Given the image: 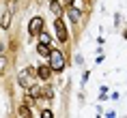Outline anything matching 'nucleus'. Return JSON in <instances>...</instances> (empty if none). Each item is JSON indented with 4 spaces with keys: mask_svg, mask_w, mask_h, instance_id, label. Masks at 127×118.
<instances>
[{
    "mask_svg": "<svg viewBox=\"0 0 127 118\" xmlns=\"http://www.w3.org/2000/svg\"><path fill=\"white\" fill-rule=\"evenodd\" d=\"M69 17H71L73 24H80V11L78 9H69Z\"/></svg>",
    "mask_w": 127,
    "mask_h": 118,
    "instance_id": "nucleus-9",
    "label": "nucleus"
},
{
    "mask_svg": "<svg viewBox=\"0 0 127 118\" xmlns=\"http://www.w3.org/2000/svg\"><path fill=\"white\" fill-rule=\"evenodd\" d=\"M39 43H45V45H50V34H47V32H39Z\"/></svg>",
    "mask_w": 127,
    "mask_h": 118,
    "instance_id": "nucleus-10",
    "label": "nucleus"
},
{
    "mask_svg": "<svg viewBox=\"0 0 127 118\" xmlns=\"http://www.w3.org/2000/svg\"><path fill=\"white\" fill-rule=\"evenodd\" d=\"M20 116H30V105H26V103L22 105L20 107Z\"/></svg>",
    "mask_w": 127,
    "mask_h": 118,
    "instance_id": "nucleus-11",
    "label": "nucleus"
},
{
    "mask_svg": "<svg viewBox=\"0 0 127 118\" xmlns=\"http://www.w3.org/2000/svg\"><path fill=\"white\" fill-rule=\"evenodd\" d=\"M50 11H52L56 17H60V13H63V7H60L58 0H52V2H50Z\"/></svg>",
    "mask_w": 127,
    "mask_h": 118,
    "instance_id": "nucleus-7",
    "label": "nucleus"
},
{
    "mask_svg": "<svg viewBox=\"0 0 127 118\" xmlns=\"http://www.w3.org/2000/svg\"><path fill=\"white\" fill-rule=\"evenodd\" d=\"M50 67L54 71H63L65 69V56H63L60 49H52V54H50Z\"/></svg>",
    "mask_w": 127,
    "mask_h": 118,
    "instance_id": "nucleus-1",
    "label": "nucleus"
},
{
    "mask_svg": "<svg viewBox=\"0 0 127 118\" xmlns=\"http://www.w3.org/2000/svg\"><path fill=\"white\" fill-rule=\"evenodd\" d=\"M43 17H32L30 20V24H28V32H30V37H39V32L43 30Z\"/></svg>",
    "mask_w": 127,
    "mask_h": 118,
    "instance_id": "nucleus-3",
    "label": "nucleus"
},
{
    "mask_svg": "<svg viewBox=\"0 0 127 118\" xmlns=\"http://www.w3.org/2000/svg\"><path fill=\"white\" fill-rule=\"evenodd\" d=\"M2 49H4V47H2V45H0V54H2Z\"/></svg>",
    "mask_w": 127,
    "mask_h": 118,
    "instance_id": "nucleus-14",
    "label": "nucleus"
},
{
    "mask_svg": "<svg viewBox=\"0 0 127 118\" xmlns=\"http://www.w3.org/2000/svg\"><path fill=\"white\" fill-rule=\"evenodd\" d=\"M54 26H56V37H58V41H60V43H65V41L69 39V34H67V26L63 24V20H60V17H56Z\"/></svg>",
    "mask_w": 127,
    "mask_h": 118,
    "instance_id": "nucleus-4",
    "label": "nucleus"
},
{
    "mask_svg": "<svg viewBox=\"0 0 127 118\" xmlns=\"http://www.w3.org/2000/svg\"><path fill=\"white\" fill-rule=\"evenodd\" d=\"M11 15H13V4L2 13V20H0V26H2V30H7L9 28V24H11Z\"/></svg>",
    "mask_w": 127,
    "mask_h": 118,
    "instance_id": "nucleus-6",
    "label": "nucleus"
},
{
    "mask_svg": "<svg viewBox=\"0 0 127 118\" xmlns=\"http://www.w3.org/2000/svg\"><path fill=\"white\" fill-rule=\"evenodd\" d=\"M37 52H39L41 56H47V58H50V54H52V49H50V45H45V43H39V47H37Z\"/></svg>",
    "mask_w": 127,
    "mask_h": 118,
    "instance_id": "nucleus-8",
    "label": "nucleus"
},
{
    "mask_svg": "<svg viewBox=\"0 0 127 118\" xmlns=\"http://www.w3.org/2000/svg\"><path fill=\"white\" fill-rule=\"evenodd\" d=\"M32 75H34V69L32 67H28V69H22L20 75H17V82H20V86H24V88H30L32 86Z\"/></svg>",
    "mask_w": 127,
    "mask_h": 118,
    "instance_id": "nucleus-2",
    "label": "nucleus"
},
{
    "mask_svg": "<svg viewBox=\"0 0 127 118\" xmlns=\"http://www.w3.org/2000/svg\"><path fill=\"white\" fill-rule=\"evenodd\" d=\"M52 71H54V69H52L50 65H41L39 69H37V75H39L43 82H47V79H50V75H52Z\"/></svg>",
    "mask_w": 127,
    "mask_h": 118,
    "instance_id": "nucleus-5",
    "label": "nucleus"
},
{
    "mask_svg": "<svg viewBox=\"0 0 127 118\" xmlns=\"http://www.w3.org/2000/svg\"><path fill=\"white\" fill-rule=\"evenodd\" d=\"M41 116H43V118H52L54 114H52V112H50V110H43V112H41Z\"/></svg>",
    "mask_w": 127,
    "mask_h": 118,
    "instance_id": "nucleus-13",
    "label": "nucleus"
},
{
    "mask_svg": "<svg viewBox=\"0 0 127 118\" xmlns=\"http://www.w3.org/2000/svg\"><path fill=\"white\" fill-rule=\"evenodd\" d=\"M4 71H7V58H4V56H0V75H2Z\"/></svg>",
    "mask_w": 127,
    "mask_h": 118,
    "instance_id": "nucleus-12",
    "label": "nucleus"
}]
</instances>
